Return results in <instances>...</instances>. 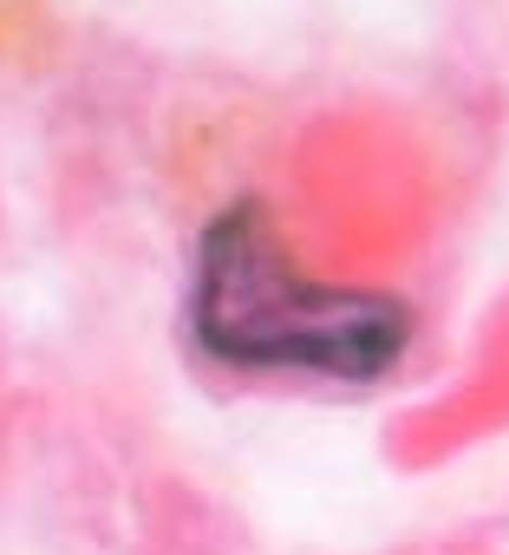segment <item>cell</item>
<instances>
[{"mask_svg":"<svg viewBox=\"0 0 509 555\" xmlns=\"http://www.w3.org/2000/svg\"><path fill=\"white\" fill-rule=\"evenodd\" d=\"M183 327L216 373L366 392L405 366L418 308L392 288L314 274L269 203L235 196L196 229Z\"/></svg>","mask_w":509,"mask_h":555,"instance_id":"cell-1","label":"cell"}]
</instances>
